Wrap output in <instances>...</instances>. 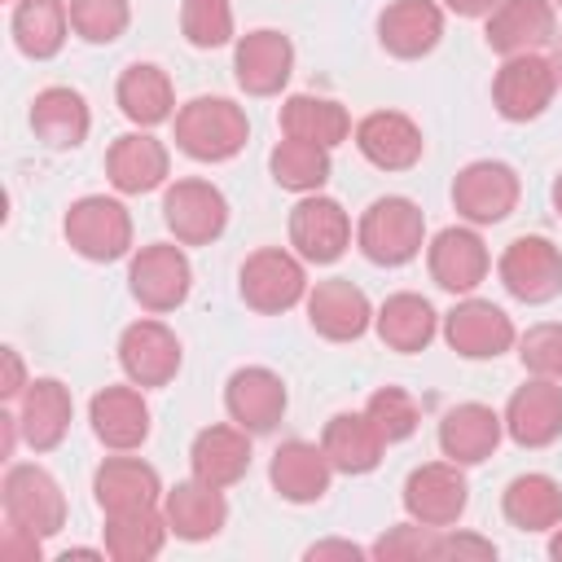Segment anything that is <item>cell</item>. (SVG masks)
Masks as SVG:
<instances>
[{"mask_svg":"<svg viewBox=\"0 0 562 562\" xmlns=\"http://www.w3.org/2000/svg\"><path fill=\"white\" fill-rule=\"evenodd\" d=\"M250 119L228 97H193L176 110V145L198 162H228L246 149Z\"/></svg>","mask_w":562,"mask_h":562,"instance_id":"6da1fadb","label":"cell"},{"mask_svg":"<svg viewBox=\"0 0 562 562\" xmlns=\"http://www.w3.org/2000/svg\"><path fill=\"white\" fill-rule=\"evenodd\" d=\"M356 246L369 263L378 268H400L408 259L422 255L426 246V215L413 198H400V193H386V198H373L356 224Z\"/></svg>","mask_w":562,"mask_h":562,"instance_id":"7a4b0ae2","label":"cell"},{"mask_svg":"<svg viewBox=\"0 0 562 562\" xmlns=\"http://www.w3.org/2000/svg\"><path fill=\"white\" fill-rule=\"evenodd\" d=\"M61 233H66L70 250L92 263H114L132 250V215L119 198H105V193H88V198L70 202Z\"/></svg>","mask_w":562,"mask_h":562,"instance_id":"3957f363","label":"cell"},{"mask_svg":"<svg viewBox=\"0 0 562 562\" xmlns=\"http://www.w3.org/2000/svg\"><path fill=\"white\" fill-rule=\"evenodd\" d=\"M237 290H241L246 307H255V312H263V316H281V312H290L294 303L307 299L303 259L290 255V250H281V246H263V250H255V255L241 263Z\"/></svg>","mask_w":562,"mask_h":562,"instance_id":"277c9868","label":"cell"},{"mask_svg":"<svg viewBox=\"0 0 562 562\" xmlns=\"http://www.w3.org/2000/svg\"><path fill=\"white\" fill-rule=\"evenodd\" d=\"M0 501H4V518L35 531L40 540L66 527V492L44 465H9L0 483Z\"/></svg>","mask_w":562,"mask_h":562,"instance_id":"5b68a950","label":"cell"},{"mask_svg":"<svg viewBox=\"0 0 562 562\" xmlns=\"http://www.w3.org/2000/svg\"><path fill=\"white\" fill-rule=\"evenodd\" d=\"M127 290L145 312H176L193 290L189 255L171 241L140 246L132 255V268H127Z\"/></svg>","mask_w":562,"mask_h":562,"instance_id":"8992f818","label":"cell"},{"mask_svg":"<svg viewBox=\"0 0 562 562\" xmlns=\"http://www.w3.org/2000/svg\"><path fill=\"white\" fill-rule=\"evenodd\" d=\"M522 198V184H518V171L501 158H479V162H465L452 180V206L461 220L470 224H501L505 215H514Z\"/></svg>","mask_w":562,"mask_h":562,"instance_id":"52a82bcc","label":"cell"},{"mask_svg":"<svg viewBox=\"0 0 562 562\" xmlns=\"http://www.w3.org/2000/svg\"><path fill=\"white\" fill-rule=\"evenodd\" d=\"M162 224L180 246H211L228 228V198L211 180L184 176L162 193Z\"/></svg>","mask_w":562,"mask_h":562,"instance_id":"ba28073f","label":"cell"},{"mask_svg":"<svg viewBox=\"0 0 562 562\" xmlns=\"http://www.w3.org/2000/svg\"><path fill=\"white\" fill-rule=\"evenodd\" d=\"M496 272H501V285L518 303H549L562 294V250L540 233L514 237L505 246Z\"/></svg>","mask_w":562,"mask_h":562,"instance_id":"9c48e42d","label":"cell"},{"mask_svg":"<svg viewBox=\"0 0 562 562\" xmlns=\"http://www.w3.org/2000/svg\"><path fill=\"white\" fill-rule=\"evenodd\" d=\"M553 92H558L553 61L540 57V53L505 57V66H501L496 79H492V105H496V114L509 119V123L540 119V114L549 110Z\"/></svg>","mask_w":562,"mask_h":562,"instance_id":"30bf717a","label":"cell"},{"mask_svg":"<svg viewBox=\"0 0 562 562\" xmlns=\"http://www.w3.org/2000/svg\"><path fill=\"white\" fill-rule=\"evenodd\" d=\"M470 505V483L457 461H426L404 479V509L413 522L452 527Z\"/></svg>","mask_w":562,"mask_h":562,"instance_id":"8fae6325","label":"cell"},{"mask_svg":"<svg viewBox=\"0 0 562 562\" xmlns=\"http://www.w3.org/2000/svg\"><path fill=\"white\" fill-rule=\"evenodd\" d=\"M443 338L465 360H496L518 342V329L492 299H461L443 316Z\"/></svg>","mask_w":562,"mask_h":562,"instance_id":"7c38bea8","label":"cell"},{"mask_svg":"<svg viewBox=\"0 0 562 562\" xmlns=\"http://www.w3.org/2000/svg\"><path fill=\"white\" fill-rule=\"evenodd\" d=\"M180 360H184L180 338L162 321H154V316L132 321L119 334V364H123L127 382H136L140 391L145 386H167L180 373Z\"/></svg>","mask_w":562,"mask_h":562,"instance_id":"4fadbf2b","label":"cell"},{"mask_svg":"<svg viewBox=\"0 0 562 562\" xmlns=\"http://www.w3.org/2000/svg\"><path fill=\"white\" fill-rule=\"evenodd\" d=\"M290 246L307 263H334L351 246V220L342 202L325 193H303L290 211Z\"/></svg>","mask_w":562,"mask_h":562,"instance_id":"5bb4252c","label":"cell"},{"mask_svg":"<svg viewBox=\"0 0 562 562\" xmlns=\"http://www.w3.org/2000/svg\"><path fill=\"white\" fill-rule=\"evenodd\" d=\"M290 70H294V44H290V35H281L272 26L246 31L233 48L237 88L250 97H277L290 83Z\"/></svg>","mask_w":562,"mask_h":562,"instance_id":"9a60e30c","label":"cell"},{"mask_svg":"<svg viewBox=\"0 0 562 562\" xmlns=\"http://www.w3.org/2000/svg\"><path fill=\"white\" fill-rule=\"evenodd\" d=\"M505 435L518 448H549L562 439V382L531 373L505 404Z\"/></svg>","mask_w":562,"mask_h":562,"instance_id":"2e32d148","label":"cell"},{"mask_svg":"<svg viewBox=\"0 0 562 562\" xmlns=\"http://www.w3.org/2000/svg\"><path fill=\"white\" fill-rule=\"evenodd\" d=\"M307 325L329 338V342H356L369 325H373V307H369V294L360 285H351L347 277H329V281H316L307 290Z\"/></svg>","mask_w":562,"mask_h":562,"instance_id":"e0dca14e","label":"cell"},{"mask_svg":"<svg viewBox=\"0 0 562 562\" xmlns=\"http://www.w3.org/2000/svg\"><path fill=\"white\" fill-rule=\"evenodd\" d=\"M92 496L97 509L110 514H136V509H158L162 501V479L149 461L140 457H105L92 474Z\"/></svg>","mask_w":562,"mask_h":562,"instance_id":"ac0fdd59","label":"cell"},{"mask_svg":"<svg viewBox=\"0 0 562 562\" xmlns=\"http://www.w3.org/2000/svg\"><path fill=\"white\" fill-rule=\"evenodd\" d=\"M356 149L378 167V171H408L422 162L426 140L422 127L400 114V110H373L356 123Z\"/></svg>","mask_w":562,"mask_h":562,"instance_id":"d6986e66","label":"cell"},{"mask_svg":"<svg viewBox=\"0 0 562 562\" xmlns=\"http://www.w3.org/2000/svg\"><path fill=\"white\" fill-rule=\"evenodd\" d=\"M426 263H430L435 285H443L448 294H470V290L483 285V277L492 268V255H487V246H483V237L474 228L452 224V228L430 237Z\"/></svg>","mask_w":562,"mask_h":562,"instance_id":"ffe728a7","label":"cell"},{"mask_svg":"<svg viewBox=\"0 0 562 562\" xmlns=\"http://www.w3.org/2000/svg\"><path fill=\"white\" fill-rule=\"evenodd\" d=\"M285 404H290L285 382H281L272 369H263V364L237 369V373L228 378V386H224V408H228V417H233L241 430H250V435H268V430L285 417Z\"/></svg>","mask_w":562,"mask_h":562,"instance_id":"44dd1931","label":"cell"},{"mask_svg":"<svg viewBox=\"0 0 562 562\" xmlns=\"http://www.w3.org/2000/svg\"><path fill=\"white\" fill-rule=\"evenodd\" d=\"M334 474H338V470L329 465L325 448H321V443H307V439L281 443V448L272 452V461H268L272 492H277L281 501H290V505H312V501H321V496L329 492Z\"/></svg>","mask_w":562,"mask_h":562,"instance_id":"7402d4cb","label":"cell"},{"mask_svg":"<svg viewBox=\"0 0 562 562\" xmlns=\"http://www.w3.org/2000/svg\"><path fill=\"white\" fill-rule=\"evenodd\" d=\"M553 26H558V13H553L549 0H501L487 13L483 40H487L492 53L518 57V53H536L540 44H549Z\"/></svg>","mask_w":562,"mask_h":562,"instance_id":"603a6c76","label":"cell"},{"mask_svg":"<svg viewBox=\"0 0 562 562\" xmlns=\"http://www.w3.org/2000/svg\"><path fill=\"white\" fill-rule=\"evenodd\" d=\"M162 514H167V527L176 540L198 544V540H211L224 531L228 501H224V487L202 483V479H184V483L162 492Z\"/></svg>","mask_w":562,"mask_h":562,"instance_id":"cb8c5ba5","label":"cell"},{"mask_svg":"<svg viewBox=\"0 0 562 562\" xmlns=\"http://www.w3.org/2000/svg\"><path fill=\"white\" fill-rule=\"evenodd\" d=\"M171 171V154L158 136L149 132H127L105 149V176L119 193L136 198V193H154L158 184H167Z\"/></svg>","mask_w":562,"mask_h":562,"instance_id":"d4e9b609","label":"cell"},{"mask_svg":"<svg viewBox=\"0 0 562 562\" xmlns=\"http://www.w3.org/2000/svg\"><path fill=\"white\" fill-rule=\"evenodd\" d=\"M88 422H92V435L114 452H132L149 439V404L136 391V382L132 386H101L88 404Z\"/></svg>","mask_w":562,"mask_h":562,"instance_id":"484cf974","label":"cell"},{"mask_svg":"<svg viewBox=\"0 0 562 562\" xmlns=\"http://www.w3.org/2000/svg\"><path fill=\"white\" fill-rule=\"evenodd\" d=\"M378 40L391 57H426L443 40V9L435 0H391L378 13Z\"/></svg>","mask_w":562,"mask_h":562,"instance_id":"4316f807","label":"cell"},{"mask_svg":"<svg viewBox=\"0 0 562 562\" xmlns=\"http://www.w3.org/2000/svg\"><path fill=\"white\" fill-rule=\"evenodd\" d=\"M501 435H505V417L496 408H487V404H457L439 422V452L465 470V465L487 461L501 448Z\"/></svg>","mask_w":562,"mask_h":562,"instance_id":"83f0119b","label":"cell"},{"mask_svg":"<svg viewBox=\"0 0 562 562\" xmlns=\"http://www.w3.org/2000/svg\"><path fill=\"white\" fill-rule=\"evenodd\" d=\"M70 417H75L70 386H61L57 378H31V386L22 391V404H18L22 439H26L35 452H53V448L66 439Z\"/></svg>","mask_w":562,"mask_h":562,"instance_id":"f1b7e54d","label":"cell"},{"mask_svg":"<svg viewBox=\"0 0 562 562\" xmlns=\"http://www.w3.org/2000/svg\"><path fill=\"white\" fill-rule=\"evenodd\" d=\"M189 470L202 483L233 487L250 470V430L233 426H202L189 443Z\"/></svg>","mask_w":562,"mask_h":562,"instance_id":"f546056e","label":"cell"},{"mask_svg":"<svg viewBox=\"0 0 562 562\" xmlns=\"http://www.w3.org/2000/svg\"><path fill=\"white\" fill-rule=\"evenodd\" d=\"M114 101H119L123 119H132L136 127H158L176 114V88H171L167 70L154 61L123 66V75L114 83Z\"/></svg>","mask_w":562,"mask_h":562,"instance_id":"4dcf8cb0","label":"cell"},{"mask_svg":"<svg viewBox=\"0 0 562 562\" xmlns=\"http://www.w3.org/2000/svg\"><path fill=\"white\" fill-rule=\"evenodd\" d=\"M321 448L338 474H369V470H378L386 439L373 430V422L360 408V413H334L321 430Z\"/></svg>","mask_w":562,"mask_h":562,"instance_id":"1f68e13d","label":"cell"},{"mask_svg":"<svg viewBox=\"0 0 562 562\" xmlns=\"http://www.w3.org/2000/svg\"><path fill=\"white\" fill-rule=\"evenodd\" d=\"M92 127V114H88V101L75 92V88H44L35 92L31 101V132L48 145V149H75L83 145Z\"/></svg>","mask_w":562,"mask_h":562,"instance_id":"d6a6232c","label":"cell"},{"mask_svg":"<svg viewBox=\"0 0 562 562\" xmlns=\"http://www.w3.org/2000/svg\"><path fill=\"white\" fill-rule=\"evenodd\" d=\"M373 329H378V338H382L391 351L413 356V351H426V347H430V338H435V329H439V316H435V307H430L422 294L400 290V294H391V299L373 312Z\"/></svg>","mask_w":562,"mask_h":562,"instance_id":"836d02e7","label":"cell"},{"mask_svg":"<svg viewBox=\"0 0 562 562\" xmlns=\"http://www.w3.org/2000/svg\"><path fill=\"white\" fill-rule=\"evenodd\" d=\"M70 31V4L66 0H18L13 4V44L31 61H48L61 53Z\"/></svg>","mask_w":562,"mask_h":562,"instance_id":"e575fe53","label":"cell"},{"mask_svg":"<svg viewBox=\"0 0 562 562\" xmlns=\"http://www.w3.org/2000/svg\"><path fill=\"white\" fill-rule=\"evenodd\" d=\"M281 132L294 140H312V145H342L351 136V119L334 97H312V92H294L281 105Z\"/></svg>","mask_w":562,"mask_h":562,"instance_id":"d590c367","label":"cell"},{"mask_svg":"<svg viewBox=\"0 0 562 562\" xmlns=\"http://www.w3.org/2000/svg\"><path fill=\"white\" fill-rule=\"evenodd\" d=\"M501 509L518 531H553L562 522V483L553 474H518L509 479Z\"/></svg>","mask_w":562,"mask_h":562,"instance_id":"8d00e7d4","label":"cell"},{"mask_svg":"<svg viewBox=\"0 0 562 562\" xmlns=\"http://www.w3.org/2000/svg\"><path fill=\"white\" fill-rule=\"evenodd\" d=\"M171 527L162 509H136V514H110L105 518V553L114 562H149L162 553Z\"/></svg>","mask_w":562,"mask_h":562,"instance_id":"74e56055","label":"cell"},{"mask_svg":"<svg viewBox=\"0 0 562 562\" xmlns=\"http://www.w3.org/2000/svg\"><path fill=\"white\" fill-rule=\"evenodd\" d=\"M268 171H272V180H277L281 189H290V193L303 198V193H321V184L329 180L334 162H329V149H325V145L285 136V140L272 145V154H268Z\"/></svg>","mask_w":562,"mask_h":562,"instance_id":"f35d334b","label":"cell"},{"mask_svg":"<svg viewBox=\"0 0 562 562\" xmlns=\"http://www.w3.org/2000/svg\"><path fill=\"white\" fill-rule=\"evenodd\" d=\"M132 22L127 0H70V31L88 44H114Z\"/></svg>","mask_w":562,"mask_h":562,"instance_id":"ab89813d","label":"cell"},{"mask_svg":"<svg viewBox=\"0 0 562 562\" xmlns=\"http://www.w3.org/2000/svg\"><path fill=\"white\" fill-rule=\"evenodd\" d=\"M364 417L373 422V430L386 439V443H400L417 430V400L404 391V386H378L364 404Z\"/></svg>","mask_w":562,"mask_h":562,"instance_id":"60d3db41","label":"cell"},{"mask_svg":"<svg viewBox=\"0 0 562 562\" xmlns=\"http://www.w3.org/2000/svg\"><path fill=\"white\" fill-rule=\"evenodd\" d=\"M180 31L193 48H220L233 40V0H184Z\"/></svg>","mask_w":562,"mask_h":562,"instance_id":"b9f144b4","label":"cell"},{"mask_svg":"<svg viewBox=\"0 0 562 562\" xmlns=\"http://www.w3.org/2000/svg\"><path fill=\"white\" fill-rule=\"evenodd\" d=\"M518 360L536 378L562 382V321H540L518 338Z\"/></svg>","mask_w":562,"mask_h":562,"instance_id":"7bdbcfd3","label":"cell"},{"mask_svg":"<svg viewBox=\"0 0 562 562\" xmlns=\"http://www.w3.org/2000/svg\"><path fill=\"white\" fill-rule=\"evenodd\" d=\"M439 540H443V527H426V522H400L391 527L369 553L382 558V562H395V558H408V562H422V558H439Z\"/></svg>","mask_w":562,"mask_h":562,"instance_id":"ee69618b","label":"cell"},{"mask_svg":"<svg viewBox=\"0 0 562 562\" xmlns=\"http://www.w3.org/2000/svg\"><path fill=\"white\" fill-rule=\"evenodd\" d=\"M40 536L35 531H26V527H18V522H9L4 527V540H0V558L4 562H40Z\"/></svg>","mask_w":562,"mask_h":562,"instance_id":"f6af8a7d","label":"cell"},{"mask_svg":"<svg viewBox=\"0 0 562 562\" xmlns=\"http://www.w3.org/2000/svg\"><path fill=\"white\" fill-rule=\"evenodd\" d=\"M439 558H496V544H492V540H483V536H465V531L443 527Z\"/></svg>","mask_w":562,"mask_h":562,"instance_id":"bcb514c9","label":"cell"},{"mask_svg":"<svg viewBox=\"0 0 562 562\" xmlns=\"http://www.w3.org/2000/svg\"><path fill=\"white\" fill-rule=\"evenodd\" d=\"M26 386H31V382H26L22 356H18L13 347H4V382H0V395H4V400H18V395H22Z\"/></svg>","mask_w":562,"mask_h":562,"instance_id":"7dc6e473","label":"cell"},{"mask_svg":"<svg viewBox=\"0 0 562 562\" xmlns=\"http://www.w3.org/2000/svg\"><path fill=\"white\" fill-rule=\"evenodd\" d=\"M307 558L312 562H321V558H347V562H356V558H364V549L351 544V540H321V544L307 549Z\"/></svg>","mask_w":562,"mask_h":562,"instance_id":"c3c4849f","label":"cell"},{"mask_svg":"<svg viewBox=\"0 0 562 562\" xmlns=\"http://www.w3.org/2000/svg\"><path fill=\"white\" fill-rule=\"evenodd\" d=\"M443 4H448L457 18H487L501 0H443Z\"/></svg>","mask_w":562,"mask_h":562,"instance_id":"681fc988","label":"cell"},{"mask_svg":"<svg viewBox=\"0 0 562 562\" xmlns=\"http://www.w3.org/2000/svg\"><path fill=\"white\" fill-rule=\"evenodd\" d=\"M549 558L553 562H562V522L553 527V536H549Z\"/></svg>","mask_w":562,"mask_h":562,"instance_id":"f907efd6","label":"cell"},{"mask_svg":"<svg viewBox=\"0 0 562 562\" xmlns=\"http://www.w3.org/2000/svg\"><path fill=\"white\" fill-rule=\"evenodd\" d=\"M553 79H558V88H562V35H558V44H553Z\"/></svg>","mask_w":562,"mask_h":562,"instance_id":"816d5d0a","label":"cell"},{"mask_svg":"<svg viewBox=\"0 0 562 562\" xmlns=\"http://www.w3.org/2000/svg\"><path fill=\"white\" fill-rule=\"evenodd\" d=\"M553 211L562 215V171H558V180H553Z\"/></svg>","mask_w":562,"mask_h":562,"instance_id":"f5cc1de1","label":"cell"},{"mask_svg":"<svg viewBox=\"0 0 562 562\" xmlns=\"http://www.w3.org/2000/svg\"><path fill=\"white\" fill-rule=\"evenodd\" d=\"M13 4H18V0H13Z\"/></svg>","mask_w":562,"mask_h":562,"instance_id":"db71d44e","label":"cell"},{"mask_svg":"<svg viewBox=\"0 0 562 562\" xmlns=\"http://www.w3.org/2000/svg\"><path fill=\"white\" fill-rule=\"evenodd\" d=\"M558 4H562V0H558Z\"/></svg>","mask_w":562,"mask_h":562,"instance_id":"11a10c76","label":"cell"}]
</instances>
